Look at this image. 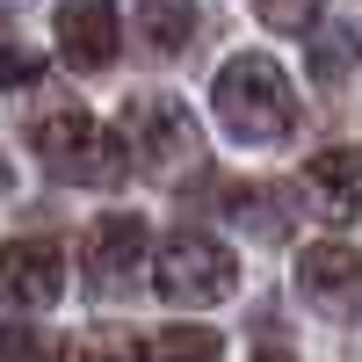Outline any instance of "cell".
<instances>
[{"instance_id": "4", "label": "cell", "mask_w": 362, "mask_h": 362, "mask_svg": "<svg viewBox=\"0 0 362 362\" xmlns=\"http://www.w3.org/2000/svg\"><path fill=\"white\" fill-rule=\"evenodd\" d=\"M153 290L167 297V305H225V297L239 290V254H225L218 239H203V232H174L167 247L153 254Z\"/></svg>"}, {"instance_id": "5", "label": "cell", "mask_w": 362, "mask_h": 362, "mask_svg": "<svg viewBox=\"0 0 362 362\" xmlns=\"http://www.w3.org/2000/svg\"><path fill=\"white\" fill-rule=\"evenodd\" d=\"M153 247V232H145L138 210H109V218L87 225L80 239V276H87V297H102V305H116V297H131L138 276H145V254Z\"/></svg>"}, {"instance_id": "12", "label": "cell", "mask_w": 362, "mask_h": 362, "mask_svg": "<svg viewBox=\"0 0 362 362\" xmlns=\"http://www.w3.org/2000/svg\"><path fill=\"white\" fill-rule=\"evenodd\" d=\"M153 355H225V341L203 334V326H167V334L153 341Z\"/></svg>"}, {"instance_id": "2", "label": "cell", "mask_w": 362, "mask_h": 362, "mask_svg": "<svg viewBox=\"0 0 362 362\" xmlns=\"http://www.w3.org/2000/svg\"><path fill=\"white\" fill-rule=\"evenodd\" d=\"M116 145H124V167L167 181L174 167H196V116L181 109L174 95H131L116 109Z\"/></svg>"}, {"instance_id": "8", "label": "cell", "mask_w": 362, "mask_h": 362, "mask_svg": "<svg viewBox=\"0 0 362 362\" xmlns=\"http://www.w3.org/2000/svg\"><path fill=\"white\" fill-rule=\"evenodd\" d=\"M116 44H124V22H116V0H58V51L80 73L116 66Z\"/></svg>"}, {"instance_id": "7", "label": "cell", "mask_w": 362, "mask_h": 362, "mask_svg": "<svg viewBox=\"0 0 362 362\" xmlns=\"http://www.w3.org/2000/svg\"><path fill=\"white\" fill-rule=\"evenodd\" d=\"M66 290V254L51 239H8L0 247V305L15 312H44Z\"/></svg>"}, {"instance_id": "11", "label": "cell", "mask_w": 362, "mask_h": 362, "mask_svg": "<svg viewBox=\"0 0 362 362\" xmlns=\"http://www.w3.org/2000/svg\"><path fill=\"white\" fill-rule=\"evenodd\" d=\"M225 210H232V225H239V232H254V239H283V232H290L283 189H232Z\"/></svg>"}, {"instance_id": "14", "label": "cell", "mask_w": 362, "mask_h": 362, "mask_svg": "<svg viewBox=\"0 0 362 362\" xmlns=\"http://www.w3.org/2000/svg\"><path fill=\"white\" fill-rule=\"evenodd\" d=\"M8 355H73V341H44V334H29V326H8V334H0V362Z\"/></svg>"}, {"instance_id": "13", "label": "cell", "mask_w": 362, "mask_h": 362, "mask_svg": "<svg viewBox=\"0 0 362 362\" xmlns=\"http://www.w3.org/2000/svg\"><path fill=\"white\" fill-rule=\"evenodd\" d=\"M29 80H44V58L22 44H0V87H29Z\"/></svg>"}, {"instance_id": "9", "label": "cell", "mask_w": 362, "mask_h": 362, "mask_svg": "<svg viewBox=\"0 0 362 362\" xmlns=\"http://www.w3.org/2000/svg\"><path fill=\"white\" fill-rule=\"evenodd\" d=\"M305 203L319 210L326 225H355L362 218V153H319L305 167Z\"/></svg>"}, {"instance_id": "6", "label": "cell", "mask_w": 362, "mask_h": 362, "mask_svg": "<svg viewBox=\"0 0 362 362\" xmlns=\"http://www.w3.org/2000/svg\"><path fill=\"white\" fill-rule=\"evenodd\" d=\"M297 290H305V305L319 319H362V254L341 247V239H326V247H305L297 254Z\"/></svg>"}, {"instance_id": "15", "label": "cell", "mask_w": 362, "mask_h": 362, "mask_svg": "<svg viewBox=\"0 0 362 362\" xmlns=\"http://www.w3.org/2000/svg\"><path fill=\"white\" fill-rule=\"evenodd\" d=\"M261 22H276V29H312V0H254Z\"/></svg>"}, {"instance_id": "10", "label": "cell", "mask_w": 362, "mask_h": 362, "mask_svg": "<svg viewBox=\"0 0 362 362\" xmlns=\"http://www.w3.org/2000/svg\"><path fill=\"white\" fill-rule=\"evenodd\" d=\"M138 37L153 44L160 58L196 44V0H138Z\"/></svg>"}, {"instance_id": "3", "label": "cell", "mask_w": 362, "mask_h": 362, "mask_svg": "<svg viewBox=\"0 0 362 362\" xmlns=\"http://www.w3.org/2000/svg\"><path fill=\"white\" fill-rule=\"evenodd\" d=\"M29 145H37V160H44L58 181H109V174H124V145H109L80 102H51V109H37Z\"/></svg>"}, {"instance_id": "1", "label": "cell", "mask_w": 362, "mask_h": 362, "mask_svg": "<svg viewBox=\"0 0 362 362\" xmlns=\"http://www.w3.org/2000/svg\"><path fill=\"white\" fill-rule=\"evenodd\" d=\"M210 109H218V124L239 145H283L297 131V87L283 80L276 58H261V51L225 58L218 87H210Z\"/></svg>"}]
</instances>
